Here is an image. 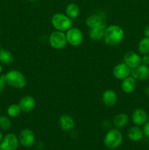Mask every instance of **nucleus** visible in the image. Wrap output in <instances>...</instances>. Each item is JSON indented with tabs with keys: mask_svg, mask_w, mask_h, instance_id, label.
I'll return each mask as SVG.
<instances>
[{
	"mask_svg": "<svg viewBox=\"0 0 149 150\" xmlns=\"http://www.w3.org/2000/svg\"><path fill=\"white\" fill-rule=\"evenodd\" d=\"M102 102L106 106L112 107L117 102V95L112 89H107L102 94Z\"/></svg>",
	"mask_w": 149,
	"mask_h": 150,
	"instance_id": "obj_15",
	"label": "nucleus"
},
{
	"mask_svg": "<svg viewBox=\"0 0 149 150\" xmlns=\"http://www.w3.org/2000/svg\"><path fill=\"white\" fill-rule=\"evenodd\" d=\"M21 111L25 113L30 112L35 106V100L31 95H26L20 100L18 103Z\"/></svg>",
	"mask_w": 149,
	"mask_h": 150,
	"instance_id": "obj_14",
	"label": "nucleus"
},
{
	"mask_svg": "<svg viewBox=\"0 0 149 150\" xmlns=\"http://www.w3.org/2000/svg\"><path fill=\"white\" fill-rule=\"evenodd\" d=\"M86 24H87V26H89V28L95 27V26L104 23L102 16L99 14L91 15V16H89V18L86 19Z\"/></svg>",
	"mask_w": 149,
	"mask_h": 150,
	"instance_id": "obj_22",
	"label": "nucleus"
},
{
	"mask_svg": "<svg viewBox=\"0 0 149 150\" xmlns=\"http://www.w3.org/2000/svg\"><path fill=\"white\" fill-rule=\"evenodd\" d=\"M12 126L11 121L6 116H0V129L2 130H10Z\"/></svg>",
	"mask_w": 149,
	"mask_h": 150,
	"instance_id": "obj_25",
	"label": "nucleus"
},
{
	"mask_svg": "<svg viewBox=\"0 0 149 150\" xmlns=\"http://www.w3.org/2000/svg\"><path fill=\"white\" fill-rule=\"evenodd\" d=\"M124 37V32L122 27L118 25L112 24L106 27L103 39L107 45L115 46L123 40Z\"/></svg>",
	"mask_w": 149,
	"mask_h": 150,
	"instance_id": "obj_1",
	"label": "nucleus"
},
{
	"mask_svg": "<svg viewBox=\"0 0 149 150\" xmlns=\"http://www.w3.org/2000/svg\"><path fill=\"white\" fill-rule=\"evenodd\" d=\"M143 33H144L145 37L149 38V26H145V28L144 29V31H143Z\"/></svg>",
	"mask_w": 149,
	"mask_h": 150,
	"instance_id": "obj_29",
	"label": "nucleus"
},
{
	"mask_svg": "<svg viewBox=\"0 0 149 150\" xmlns=\"http://www.w3.org/2000/svg\"><path fill=\"white\" fill-rule=\"evenodd\" d=\"M0 150H4L2 149V147H1V144H0Z\"/></svg>",
	"mask_w": 149,
	"mask_h": 150,
	"instance_id": "obj_33",
	"label": "nucleus"
},
{
	"mask_svg": "<svg viewBox=\"0 0 149 150\" xmlns=\"http://www.w3.org/2000/svg\"><path fill=\"white\" fill-rule=\"evenodd\" d=\"M66 15L71 19L77 18L80 14V8L74 3H70L67 4L65 9Z\"/></svg>",
	"mask_w": 149,
	"mask_h": 150,
	"instance_id": "obj_20",
	"label": "nucleus"
},
{
	"mask_svg": "<svg viewBox=\"0 0 149 150\" xmlns=\"http://www.w3.org/2000/svg\"><path fill=\"white\" fill-rule=\"evenodd\" d=\"M130 76L134 79H139L140 81H145L149 78V67L146 64H141L137 68L131 69Z\"/></svg>",
	"mask_w": 149,
	"mask_h": 150,
	"instance_id": "obj_10",
	"label": "nucleus"
},
{
	"mask_svg": "<svg viewBox=\"0 0 149 150\" xmlns=\"http://www.w3.org/2000/svg\"><path fill=\"white\" fill-rule=\"evenodd\" d=\"M48 40L51 47L55 49H62L67 45V43L66 34H64V32L58 30L51 33Z\"/></svg>",
	"mask_w": 149,
	"mask_h": 150,
	"instance_id": "obj_5",
	"label": "nucleus"
},
{
	"mask_svg": "<svg viewBox=\"0 0 149 150\" xmlns=\"http://www.w3.org/2000/svg\"><path fill=\"white\" fill-rule=\"evenodd\" d=\"M141 59H142V64L148 65L149 64V54H145V55H143V57H141Z\"/></svg>",
	"mask_w": 149,
	"mask_h": 150,
	"instance_id": "obj_28",
	"label": "nucleus"
},
{
	"mask_svg": "<svg viewBox=\"0 0 149 150\" xmlns=\"http://www.w3.org/2000/svg\"><path fill=\"white\" fill-rule=\"evenodd\" d=\"M18 144L19 140L14 133L7 134L1 142V147L4 150H16L18 147Z\"/></svg>",
	"mask_w": 149,
	"mask_h": 150,
	"instance_id": "obj_8",
	"label": "nucleus"
},
{
	"mask_svg": "<svg viewBox=\"0 0 149 150\" xmlns=\"http://www.w3.org/2000/svg\"><path fill=\"white\" fill-rule=\"evenodd\" d=\"M129 139L132 142H139L141 140L144 136L143 129L140 128L139 126H134L129 129L128 133H127Z\"/></svg>",
	"mask_w": 149,
	"mask_h": 150,
	"instance_id": "obj_18",
	"label": "nucleus"
},
{
	"mask_svg": "<svg viewBox=\"0 0 149 150\" xmlns=\"http://www.w3.org/2000/svg\"><path fill=\"white\" fill-rule=\"evenodd\" d=\"M6 84H7V83H6L5 75L0 76V94H1L3 92Z\"/></svg>",
	"mask_w": 149,
	"mask_h": 150,
	"instance_id": "obj_26",
	"label": "nucleus"
},
{
	"mask_svg": "<svg viewBox=\"0 0 149 150\" xmlns=\"http://www.w3.org/2000/svg\"><path fill=\"white\" fill-rule=\"evenodd\" d=\"M20 112H21V109H20L19 105H17V104H12L7 108V115L11 118L18 117L20 115Z\"/></svg>",
	"mask_w": 149,
	"mask_h": 150,
	"instance_id": "obj_24",
	"label": "nucleus"
},
{
	"mask_svg": "<svg viewBox=\"0 0 149 150\" xmlns=\"http://www.w3.org/2000/svg\"><path fill=\"white\" fill-rule=\"evenodd\" d=\"M136 86H137L136 79L130 76L124 79L121 83V89L127 94H130L134 92L136 89Z\"/></svg>",
	"mask_w": 149,
	"mask_h": 150,
	"instance_id": "obj_17",
	"label": "nucleus"
},
{
	"mask_svg": "<svg viewBox=\"0 0 149 150\" xmlns=\"http://www.w3.org/2000/svg\"><path fill=\"white\" fill-rule=\"evenodd\" d=\"M1 72H2V66H1V64H0V74H1Z\"/></svg>",
	"mask_w": 149,
	"mask_h": 150,
	"instance_id": "obj_32",
	"label": "nucleus"
},
{
	"mask_svg": "<svg viewBox=\"0 0 149 150\" xmlns=\"http://www.w3.org/2000/svg\"><path fill=\"white\" fill-rule=\"evenodd\" d=\"M131 120L137 126H143L148 121V114L143 108H137L134 110L131 115Z\"/></svg>",
	"mask_w": 149,
	"mask_h": 150,
	"instance_id": "obj_12",
	"label": "nucleus"
},
{
	"mask_svg": "<svg viewBox=\"0 0 149 150\" xmlns=\"http://www.w3.org/2000/svg\"><path fill=\"white\" fill-rule=\"evenodd\" d=\"M14 61V57L10 51L0 49V62L4 64H11Z\"/></svg>",
	"mask_w": 149,
	"mask_h": 150,
	"instance_id": "obj_21",
	"label": "nucleus"
},
{
	"mask_svg": "<svg viewBox=\"0 0 149 150\" xmlns=\"http://www.w3.org/2000/svg\"><path fill=\"white\" fill-rule=\"evenodd\" d=\"M19 143L25 147H30L34 143L35 136L34 132L30 129H24L19 135Z\"/></svg>",
	"mask_w": 149,
	"mask_h": 150,
	"instance_id": "obj_9",
	"label": "nucleus"
},
{
	"mask_svg": "<svg viewBox=\"0 0 149 150\" xmlns=\"http://www.w3.org/2000/svg\"><path fill=\"white\" fill-rule=\"evenodd\" d=\"M6 83L15 89H23L26 85V79L24 75L18 70H10L5 74Z\"/></svg>",
	"mask_w": 149,
	"mask_h": 150,
	"instance_id": "obj_2",
	"label": "nucleus"
},
{
	"mask_svg": "<svg viewBox=\"0 0 149 150\" xmlns=\"http://www.w3.org/2000/svg\"><path fill=\"white\" fill-rule=\"evenodd\" d=\"M123 141V136L118 129H111L105 135L104 144L105 146L110 149L118 148L121 144Z\"/></svg>",
	"mask_w": 149,
	"mask_h": 150,
	"instance_id": "obj_4",
	"label": "nucleus"
},
{
	"mask_svg": "<svg viewBox=\"0 0 149 150\" xmlns=\"http://www.w3.org/2000/svg\"><path fill=\"white\" fill-rule=\"evenodd\" d=\"M129 122V117L127 114L121 113V114H118L114 117L112 120L113 125L117 128H122L125 127Z\"/></svg>",
	"mask_w": 149,
	"mask_h": 150,
	"instance_id": "obj_19",
	"label": "nucleus"
},
{
	"mask_svg": "<svg viewBox=\"0 0 149 150\" xmlns=\"http://www.w3.org/2000/svg\"><path fill=\"white\" fill-rule=\"evenodd\" d=\"M29 1H37V0H29Z\"/></svg>",
	"mask_w": 149,
	"mask_h": 150,
	"instance_id": "obj_34",
	"label": "nucleus"
},
{
	"mask_svg": "<svg viewBox=\"0 0 149 150\" xmlns=\"http://www.w3.org/2000/svg\"><path fill=\"white\" fill-rule=\"evenodd\" d=\"M145 94L148 95V96H149V86H148V87L145 88Z\"/></svg>",
	"mask_w": 149,
	"mask_h": 150,
	"instance_id": "obj_30",
	"label": "nucleus"
},
{
	"mask_svg": "<svg viewBox=\"0 0 149 150\" xmlns=\"http://www.w3.org/2000/svg\"><path fill=\"white\" fill-rule=\"evenodd\" d=\"M143 133H144L145 136H146L147 137L149 138V120L146 122L144 124L143 127Z\"/></svg>",
	"mask_w": 149,
	"mask_h": 150,
	"instance_id": "obj_27",
	"label": "nucleus"
},
{
	"mask_svg": "<svg viewBox=\"0 0 149 150\" xmlns=\"http://www.w3.org/2000/svg\"><path fill=\"white\" fill-rule=\"evenodd\" d=\"M137 49L140 54L143 55L149 54V38L145 37L144 38L140 40L138 43Z\"/></svg>",
	"mask_w": 149,
	"mask_h": 150,
	"instance_id": "obj_23",
	"label": "nucleus"
},
{
	"mask_svg": "<svg viewBox=\"0 0 149 150\" xmlns=\"http://www.w3.org/2000/svg\"><path fill=\"white\" fill-rule=\"evenodd\" d=\"M67 40L72 46H79L83 42V35L81 31L76 27H71L66 33Z\"/></svg>",
	"mask_w": 149,
	"mask_h": 150,
	"instance_id": "obj_6",
	"label": "nucleus"
},
{
	"mask_svg": "<svg viewBox=\"0 0 149 150\" xmlns=\"http://www.w3.org/2000/svg\"><path fill=\"white\" fill-rule=\"evenodd\" d=\"M124 62L130 69L137 68L142 64L141 57L134 51H129L124 56Z\"/></svg>",
	"mask_w": 149,
	"mask_h": 150,
	"instance_id": "obj_7",
	"label": "nucleus"
},
{
	"mask_svg": "<svg viewBox=\"0 0 149 150\" xmlns=\"http://www.w3.org/2000/svg\"><path fill=\"white\" fill-rule=\"evenodd\" d=\"M51 23L56 30L64 32L72 27V19L63 13H56L51 18Z\"/></svg>",
	"mask_w": 149,
	"mask_h": 150,
	"instance_id": "obj_3",
	"label": "nucleus"
},
{
	"mask_svg": "<svg viewBox=\"0 0 149 150\" xmlns=\"http://www.w3.org/2000/svg\"><path fill=\"white\" fill-rule=\"evenodd\" d=\"M3 139V135H2V133H1V131H0V144H1V141H2Z\"/></svg>",
	"mask_w": 149,
	"mask_h": 150,
	"instance_id": "obj_31",
	"label": "nucleus"
},
{
	"mask_svg": "<svg viewBox=\"0 0 149 150\" xmlns=\"http://www.w3.org/2000/svg\"><path fill=\"white\" fill-rule=\"evenodd\" d=\"M106 26L104 23L95 26V27L90 28L89 31V38L93 41H99L103 39L105 35Z\"/></svg>",
	"mask_w": 149,
	"mask_h": 150,
	"instance_id": "obj_13",
	"label": "nucleus"
},
{
	"mask_svg": "<svg viewBox=\"0 0 149 150\" xmlns=\"http://www.w3.org/2000/svg\"><path fill=\"white\" fill-rule=\"evenodd\" d=\"M131 69L125 63H119L115 66L112 70V74L114 77L120 80H124V79L130 76Z\"/></svg>",
	"mask_w": 149,
	"mask_h": 150,
	"instance_id": "obj_11",
	"label": "nucleus"
},
{
	"mask_svg": "<svg viewBox=\"0 0 149 150\" xmlns=\"http://www.w3.org/2000/svg\"><path fill=\"white\" fill-rule=\"evenodd\" d=\"M59 125L61 130L64 131H70L74 127V121L71 116L63 114L59 118Z\"/></svg>",
	"mask_w": 149,
	"mask_h": 150,
	"instance_id": "obj_16",
	"label": "nucleus"
}]
</instances>
